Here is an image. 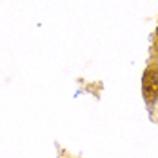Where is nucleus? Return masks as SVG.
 Returning <instances> with one entry per match:
<instances>
[{
  "label": "nucleus",
  "instance_id": "f03ea898",
  "mask_svg": "<svg viewBox=\"0 0 158 158\" xmlns=\"http://www.w3.org/2000/svg\"><path fill=\"white\" fill-rule=\"evenodd\" d=\"M155 49H156V51H158V42H156V44H155Z\"/></svg>",
  "mask_w": 158,
  "mask_h": 158
},
{
  "label": "nucleus",
  "instance_id": "f257e3e1",
  "mask_svg": "<svg viewBox=\"0 0 158 158\" xmlns=\"http://www.w3.org/2000/svg\"><path fill=\"white\" fill-rule=\"evenodd\" d=\"M143 96L149 104L158 100V62H153L143 73L142 78Z\"/></svg>",
  "mask_w": 158,
  "mask_h": 158
}]
</instances>
